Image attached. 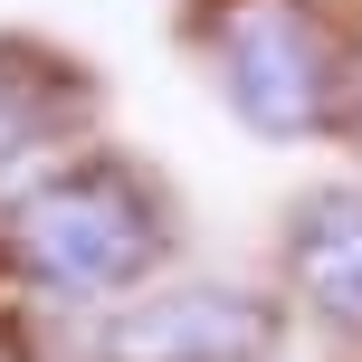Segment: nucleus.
Here are the masks:
<instances>
[{
	"label": "nucleus",
	"mask_w": 362,
	"mask_h": 362,
	"mask_svg": "<svg viewBox=\"0 0 362 362\" xmlns=\"http://www.w3.org/2000/svg\"><path fill=\"white\" fill-rule=\"evenodd\" d=\"M163 191L115 153H67L0 200V257L57 305H124L163 257Z\"/></svg>",
	"instance_id": "obj_1"
},
{
	"label": "nucleus",
	"mask_w": 362,
	"mask_h": 362,
	"mask_svg": "<svg viewBox=\"0 0 362 362\" xmlns=\"http://www.w3.org/2000/svg\"><path fill=\"white\" fill-rule=\"evenodd\" d=\"M210 57H219L229 105L248 115L257 134L344 124L353 48H334V29H325V10H315V0H219Z\"/></svg>",
	"instance_id": "obj_2"
},
{
	"label": "nucleus",
	"mask_w": 362,
	"mask_h": 362,
	"mask_svg": "<svg viewBox=\"0 0 362 362\" xmlns=\"http://www.w3.org/2000/svg\"><path fill=\"white\" fill-rule=\"evenodd\" d=\"M286 315L276 296L248 286H163V296H124L95 325V362H267Z\"/></svg>",
	"instance_id": "obj_3"
},
{
	"label": "nucleus",
	"mask_w": 362,
	"mask_h": 362,
	"mask_svg": "<svg viewBox=\"0 0 362 362\" xmlns=\"http://www.w3.org/2000/svg\"><path fill=\"white\" fill-rule=\"evenodd\" d=\"M286 276L315 315H334L344 334H362V181H334L296 210L286 229Z\"/></svg>",
	"instance_id": "obj_4"
},
{
	"label": "nucleus",
	"mask_w": 362,
	"mask_h": 362,
	"mask_svg": "<svg viewBox=\"0 0 362 362\" xmlns=\"http://www.w3.org/2000/svg\"><path fill=\"white\" fill-rule=\"evenodd\" d=\"M76 115H86V76H76L67 57H48V48L0 38V172L38 163Z\"/></svg>",
	"instance_id": "obj_5"
},
{
	"label": "nucleus",
	"mask_w": 362,
	"mask_h": 362,
	"mask_svg": "<svg viewBox=\"0 0 362 362\" xmlns=\"http://www.w3.org/2000/svg\"><path fill=\"white\" fill-rule=\"evenodd\" d=\"M344 124L362 134V29H353V95H344Z\"/></svg>",
	"instance_id": "obj_6"
}]
</instances>
